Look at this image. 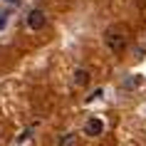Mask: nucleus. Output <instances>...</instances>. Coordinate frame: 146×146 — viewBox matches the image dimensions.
Instances as JSON below:
<instances>
[{
    "label": "nucleus",
    "mask_w": 146,
    "mask_h": 146,
    "mask_svg": "<svg viewBox=\"0 0 146 146\" xmlns=\"http://www.w3.org/2000/svg\"><path fill=\"white\" fill-rule=\"evenodd\" d=\"M77 144V134H62L57 139V146H74Z\"/></svg>",
    "instance_id": "nucleus-6"
},
{
    "label": "nucleus",
    "mask_w": 146,
    "mask_h": 146,
    "mask_svg": "<svg viewBox=\"0 0 146 146\" xmlns=\"http://www.w3.org/2000/svg\"><path fill=\"white\" fill-rule=\"evenodd\" d=\"M84 134L87 136H102L104 134V121H102L99 116H89L84 121Z\"/></svg>",
    "instance_id": "nucleus-3"
},
{
    "label": "nucleus",
    "mask_w": 146,
    "mask_h": 146,
    "mask_svg": "<svg viewBox=\"0 0 146 146\" xmlns=\"http://www.w3.org/2000/svg\"><path fill=\"white\" fill-rule=\"evenodd\" d=\"M72 82H74V87H79V89L89 87V82H92V74H89V69L77 67L74 72H72Z\"/></svg>",
    "instance_id": "nucleus-4"
},
{
    "label": "nucleus",
    "mask_w": 146,
    "mask_h": 146,
    "mask_svg": "<svg viewBox=\"0 0 146 146\" xmlns=\"http://www.w3.org/2000/svg\"><path fill=\"white\" fill-rule=\"evenodd\" d=\"M144 52H146L144 47H136V50H134V54H136V60H141V57H144Z\"/></svg>",
    "instance_id": "nucleus-7"
},
{
    "label": "nucleus",
    "mask_w": 146,
    "mask_h": 146,
    "mask_svg": "<svg viewBox=\"0 0 146 146\" xmlns=\"http://www.w3.org/2000/svg\"><path fill=\"white\" fill-rule=\"evenodd\" d=\"M126 27L124 25H111L107 32H104V45H107L109 52L114 54H121L124 50H126Z\"/></svg>",
    "instance_id": "nucleus-1"
},
{
    "label": "nucleus",
    "mask_w": 146,
    "mask_h": 146,
    "mask_svg": "<svg viewBox=\"0 0 146 146\" xmlns=\"http://www.w3.org/2000/svg\"><path fill=\"white\" fill-rule=\"evenodd\" d=\"M144 84V74H129V77L124 79V92H134V89H139V87Z\"/></svg>",
    "instance_id": "nucleus-5"
},
{
    "label": "nucleus",
    "mask_w": 146,
    "mask_h": 146,
    "mask_svg": "<svg viewBox=\"0 0 146 146\" xmlns=\"http://www.w3.org/2000/svg\"><path fill=\"white\" fill-rule=\"evenodd\" d=\"M25 23H27V27H30V30H42V27H45V23H47L45 10H40V8L30 10V13H27V17H25Z\"/></svg>",
    "instance_id": "nucleus-2"
}]
</instances>
